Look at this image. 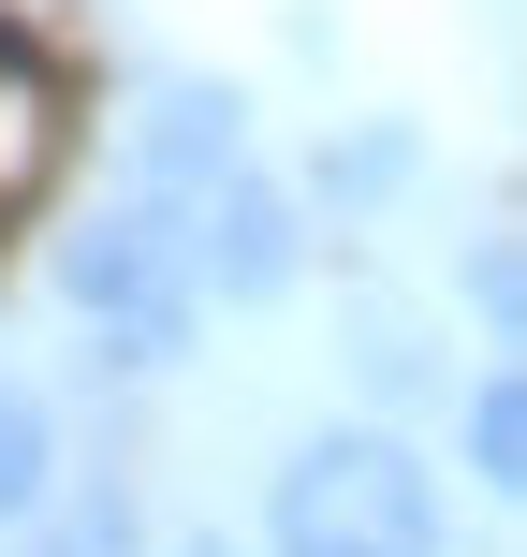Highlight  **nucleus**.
<instances>
[{
	"label": "nucleus",
	"mask_w": 527,
	"mask_h": 557,
	"mask_svg": "<svg viewBox=\"0 0 527 557\" xmlns=\"http://www.w3.org/2000/svg\"><path fill=\"white\" fill-rule=\"evenodd\" d=\"M176 250H191V294H221V308H278V294L308 278V206L278 191L264 162H235L221 191L176 206Z\"/></svg>",
	"instance_id": "3"
},
{
	"label": "nucleus",
	"mask_w": 527,
	"mask_h": 557,
	"mask_svg": "<svg viewBox=\"0 0 527 557\" xmlns=\"http://www.w3.org/2000/svg\"><path fill=\"white\" fill-rule=\"evenodd\" d=\"M469 308H484V337H513V323H527V264H513V235H499V221L469 235Z\"/></svg>",
	"instance_id": "10"
},
{
	"label": "nucleus",
	"mask_w": 527,
	"mask_h": 557,
	"mask_svg": "<svg viewBox=\"0 0 527 557\" xmlns=\"http://www.w3.org/2000/svg\"><path fill=\"white\" fill-rule=\"evenodd\" d=\"M250 162V103H235V88H205V74H162L147 88V117H133V191L162 206H191V191H221V176Z\"/></svg>",
	"instance_id": "4"
},
{
	"label": "nucleus",
	"mask_w": 527,
	"mask_h": 557,
	"mask_svg": "<svg viewBox=\"0 0 527 557\" xmlns=\"http://www.w3.org/2000/svg\"><path fill=\"white\" fill-rule=\"evenodd\" d=\"M59 484V425H45V396L15 382V367H0V529H15L29 499H45Z\"/></svg>",
	"instance_id": "8"
},
{
	"label": "nucleus",
	"mask_w": 527,
	"mask_h": 557,
	"mask_svg": "<svg viewBox=\"0 0 527 557\" xmlns=\"http://www.w3.org/2000/svg\"><path fill=\"white\" fill-rule=\"evenodd\" d=\"M176 557H235V543H221V529H191V543H176Z\"/></svg>",
	"instance_id": "11"
},
{
	"label": "nucleus",
	"mask_w": 527,
	"mask_h": 557,
	"mask_svg": "<svg viewBox=\"0 0 527 557\" xmlns=\"http://www.w3.org/2000/svg\"><path fill=\"white\" fill-rule=\"evenodd\" d=\"M454 441H469V484H484V499H513V484H527V382H513V367H484V382H469Z\"/></svg>",
	"instance_id": "7"
},
{
	"label": "nucleus",
	"mask_w": 527,
	"mask_h": 557,
	"mask_svg": "<svg viewBox=\"0 0 527 557\" xmlns=\"http://www.w3.org/2000/svg\"><path fill=\"white\" fill-rule=\"evenodd\" d=\"M411 162H425V147H411V133H396V117H381V133H352V147H323V206H337V221H352V206H381V191H411Z\"/></svg>",
	"instance_id": "9"
},
{
	"label": "nucleus",
	"mask_w": 527,
	"mask_h": 557,
	"mask_svg": "<svg viewBox=\"0 0 527 557\" xmlns=\"http://www.w3.org/2000/svg\"><path fill=\"white\" fill-rule=\"evenodd\" d=\"M45 162H59V74L29 59V29H15V45H0V206L45 191Z\"/></svg>",
	"instance_id": "6"
},
{
	"label": "nucleus",
	"mask_w": 527,
	"mask_h": 557,
	"mask_svg": "<svg viewBox=\"0 0 527 557\" xmlns=\"http://www.w3.org/2000/svg\"><path fill=\"white\" fill-rule=\"evenodd\" d=\"M59 308H74V323L103 337L117 367H191V323H205L191 250H176V221H162L147 191L117 206V221L59 235Z\"/></svg>",
	"instance_id": "2"
},
{
	"label": "nucleus",
	"mask_w": 527,
	"mask_h": 557,
	"mask_svg": "<svg viewBox=\"0 0 527 557\" xmlns=\"http://www.w3.org/2000/svg\"><path fill=\"white\" fill-rule=\"evenodd\" d=\"M0 45H15V15H0Z\"/></svg>",
	"instance_id": "12"
},
{
	"label": "nucleus",
	"mask_w": 527,
	"mask_h": 557,
	"mask_svg": "<svg viewBox=\"0 0 527 557\" xmlns=\"http://www.w3.org/2000/svg\"><path fill=\"white\" fill-rule=\"evenodd\" d=\"M264 557H440V470L396 425H323L264 499Z\"/></svg>",
	"instance_id": "1"
},
{
	"label": "nucleus",
	"mask_w": 527,
	"mask_h": 557,
	"mask_svg": "<svg viewBox=\"0 0 527 557\" xmlns=\"http://www.w3.org/2000/svg\"><path fill=\"white\" fill-rule=\"evenodd\" d=\"M15 557H147V499H133V470H74V484H45V499L15 513Z\"/></svg>",
	"instance_id": "5"
}]
</instances>
